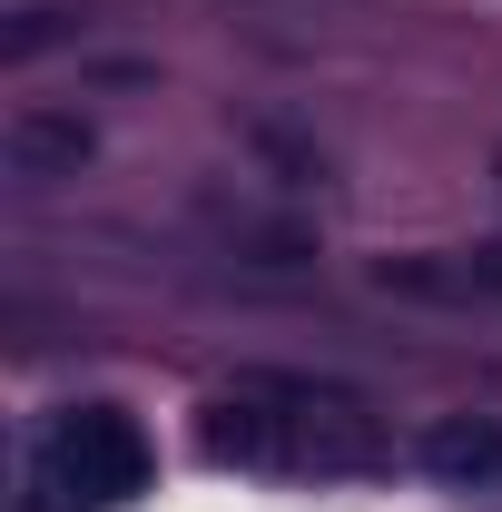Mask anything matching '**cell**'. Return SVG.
<instances>
[{
	"instance_id": "1",
	"label": "cell",
	"mask_w": 502,
	"mask_h": 512,
	"mask_svg": "<svg viewBox=\"0 0 502 512\" xmlns=\"http://www.w3.org/2000/svg\"><path fill=\"white\" fill-rule=\"evenodd\" d=\"M207 463H247V473H315V483H345V473H375L384 463V424L365 394L315 375H237L207 424H197Z\"/></svg>"
},
{
	"instance_id": "7",
	"label": "cell",
	"mask_w": 502,
	"mask_h": 512,
	"mask_svg": "<svg viewBox=\"0 0 502 512\" xmlns=\"http://www.w3.org/2000/svg\"><path fill=\"white\" fill-rule=\"evenodd\" d=\"M493 168H502V158H493Z\"/></svg>"
},
{
	"instance_id": "6",
	"label": "cell",
	"mask_w": 502,
	"mask_h": 512,
	"mask_svg": "<svg viewBox=\"0 0 502 512\" xmlns=\"http://www.w3.org/2000/svg\"><path fill=\"white\" fill-rule=\"evenodd\" d=\"M50 40H69V30H60V10H20V20L0 30V50H10V60H40Z\"/></svg>"
},
{
	"instance_id": "4",
	"label": "cell",
	"mask_w": 502,
	"mask_h": 512,
	"mask_svg": "<svg viewBox=\"0 0 502 512\" xmlns=\"http://www.w3.org/2000/svg\"><path fill=\"white\" fill-rule=\"evenodd\" d=\"M89 119L79 109H10V128H0V158H10V178L20 188H50V178H79L89 168Z\"/></svg>"
},
{
	"instance_id": "3",
	"label": "cell",
	"mask_w": 502,
	"mask_h": 512,
	"mask_svg": "<svg viewBox=\"0 0 502 512\" xmlns=\"http://www.w3.org/2000/svg\"><path fill=\"white\" fill-rule=\"evenodd\" d=\"M414 463L443 493H502V424L493 414H434L414 434Z\"/></svg>"
},
{
	"instance_id": "2",
	"label": "cell",
	"mask_w": 502,
	"mask_h": 512,
	"mask_svg": "<svg viewBox=\"0 0 502 512\" xmlns=\"http://www.w3.org/2000/svg\"><path fill=\"white\" fill-rule=\"evenodd\" d=\"M40 473L69 512L79 503H138L148 493V434L128 424L119 404H69L40 444Z\"/></svg>"
},
{
	"instance_id": "5",
	"label": "cell",
	"mask_w": 502,
	"mask_h": 512,
	"mask_svg": "<svg viewBox=\"0 0 502 512\" xmlns=\"http://www.w3.org/2000/svg\"><path fill=\"white\" fill-rule=\"evenodd\" d=\"M384 286H404V296H493L502 306V237L443 247V256H384Z\"/></svg>"
}]
</instances>
